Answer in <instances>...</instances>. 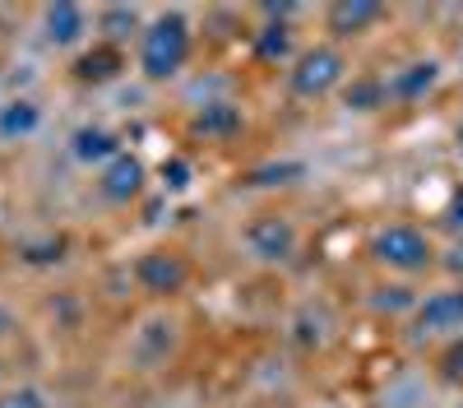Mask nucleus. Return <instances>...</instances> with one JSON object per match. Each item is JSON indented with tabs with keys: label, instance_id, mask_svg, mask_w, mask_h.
Listing matches in <instances>:
<instances>
[{
	"label": "nucleus",
	"instance_id": "21",
	"mask_svg": "<svg viewBox=\"0 0 463 408\" xmlns=\"http://www.w3.org/2000/svg\"><path fill=\"white\" fill-rule=\"evenodd\" d=\"M445 223H449L454 232H463V185H458V191L449 195V204H445Z\"/></svg>",
	"mask_w": 463,
	"mask_h": 408
},
{
	"label": "nucleus",
	"instance_id": "4",
	"mask_svg": "<svg viewBox=\"0 0 463 408\" xmlns=\"http://www.w3.org/2000/svg\"><path fill=\"white\" fill-rule=\"evenodd\" d=\"M246 246L264 260V265H283V260H292V255H297V228H292V218H283V213H260V218H250Z\"/></svg>",
	"mask_w": 463,
	"mask_h": 408
},
{
	"label": "nucleus",
	"instance_id": "2",
	"mask_svg": "<svg viewBox=\"0 0 463 408\" xmlns=\"http://www.w3.org/2000/svg\"><path fill=\"white\" fill-rule=\"evenodd\" d=\"M371 255L380 260L384 270H394V274H421V270H431L436 246H431V237L421 228H412V223H394V228L375 232Z\"/></svg>",
	"mask_w": 463,
	"mask_h": 408
},
{
	"label": "nucleus",
	"instance_id": "8",
	"mask_svg": "<svg viewBox=\"0 0 463 408\" xmlns=\"http://www.w3.org/2000/svg\"><path fill=\"white\" fill-rule=\"evenodd\" d=\"M380 19H384V5H375V0H338V5H329V14H325L334 37H362Z\"/></svg>",
	"mask_w": 463,
	"mask_h": 408
},
{
	"label": "nucleus",
	"instance_id": "12",
	"mask_svg": "<svg viewBox=\"0 0 463 408\" xmlns=\"http://www.w3.org/2000/svg\"><path fill=\"white\" fill-rule=\"evenodd\" d=\"M237 130H241V111L232 102H204V111L195 117V135H204V139H227Z\"/></svg>",
	"mask_w": 463,
	"mask_h": 408
},
{
	"label": "nucleus",
	"instance_id": "22",
	"mask_svg": "<svg viewBox=\"0 0 463 408\" xmlns=\"http://www.w3.org/2000/svg\"><path fill=\"white\" fill-rule=\"evenodd\" d=\"M445 270H449V274H463V242H454V246L445 251Z\"/></svg>",
	"mask_w": 463,
	"mask_h": 408
},
{
	"label": "nucleus",
	"instance_id": "23",
	"mask_svg": "<svg viewBox=\"0 0 463 408\" xmlns=\"http://www.w3.org/2000/svg\"><path fill=\"white\" fill-rule=\"evenodd\" d=\"M163 176H172L167 185H185V176H190V167H185V163H172V167H163Z\"/></svg>",
	"mask_w": 463,
	"mask_h": 408
},
{
	"label": "nucleus",
	"instance_id": "26",
	"mask_svg": "<svg viewBox=\"0 0 463 408\" xmlns=\"http://www.w3.org/2000/svg\"><path fill=\"white\" fill-rule=\"evenodd\" d=\"M458 408H463V403H458Z\"/></svg>",
	"mask_w": 463,
	"mask_h": 408
},
{
	"label": "nucleus",
	"instance_id": "1",
	"mask_svg": "<svg viewBox=\"0 0 463 408\" xmlns=\"http://www.w3.org/2000/svg\"><path fill=\"white\" fill-rule=\"evenodd\" d=\"M190 61V24L172 10V14H158L144 37H139V70H144V80L153 84H167L181 74V65Z\"/></svg>",
	"mask_w": 463,
	"mask_h": 408
},
{
	"label": "nucleus",
	"instance_id": "24",
	"mask_svg": "<svg viewBox=\"0 0 463 408\" xmlns=\"http://www.w3.org/2000/svg\"><path fill=\"white\" fill-rule=\"evenodd\" d=\"M5 329H10V316H5V311H0V334H5Z\"/></svg>",
	"mask_w": 463,
	"mask_h": 408
},
{
	"label": "nucleus",
	"instance_id": "5",
	"mask_svg": "<svg viewBox=\"0 0 463 408\" xmlns=\"http://www.w3.org/2000/svg\"><path fill=\"white\" fill-rule=\"evenodd\" d=\"M190 279V265L176 255V251H144L135 260V283L153 297H167V292H181Z\"/></svg>",
	"mask_w": 463,
	"mask_h": 408
},
{
	"label": "nucleus",
	"instance_id": "19",
	"mask_svg": "<svg viewBox=\"0 0 463 408\" xmlns=\"http://www.w3.org/2000/svg\"><path fill=\"white\" fill-rule=\"evenodd\" d=\"M0 408H43V394L37 390H10V394H0Z\"/></svg>",
	"mask_w": 463,
	"mask_h": 408
},
{
	"label": "nucleus",
	"instance_id": "3",
	"mask_svg": "<svg viewBox=\"0 0 463 408\" xmlns=\"http://www.w3.org/2000/svg\"><path fill=\"white\" fill-rule=\"evenodd\" d=\"M343 74H347V65H343L338 47H311V52H301L297 65L288 70V89L306 102H316V98H325L343 84Z\"/></svg>",
	"mask_w": 463,
	"mask_h": 408
},
{
	"label": "nucleus",
	"instance_id": "10",
	"mask_svg": "<svg viewBox=\"0 0 463 408\" xmlns=\"http://www.w3.org/2000/svg\"><path fill=\"white\" fill-rule=\"evenodd\" d=\"M43 28H47V43L52 47H74L89 33V14H84V5L61 0V5H47L43 10Z\"/></svg>",
	"mask_w": 463,
	"mask_h": 408
},
{
	"label": "nucleus",
	"instance_id": "18",
	"mask_svg": "<svg viewBox=\"0 0 463 408\" xmlns=\"http://www.w3.org/2000/svg\"><path fill=\"white\" fill-rule=\"evenodd\" d=\"M375 307H380V311H399V307H412V311H417V297H412L408 288H380V292H375Z\"/></svg>",
	"mask_w": 463,
	"mask_h": 408
},
{
	"label": "nucleus",
	"instance_id": "13",
	"mask_svg": "<svg viewBox=\"0 0 463 408\" xmlns=\"http://www.w3.org/2000/svg\"><path fill=\"white\" fill-rule=\"evenodd\" d=\"M37 130V107L28 98L0 107V139H14V135H33Z\"/></svg>",
	"mask_w": 463,
	"mask_h": 408
},
{
	"label": "nucleus",
	"instance_id": "11",
	"mask_svg": "<svg viewBox=\"0 0 463 408\" xmlns=\"http://www.w3.org/2000/svg\"><path fill=\"white\" fill-rule=\"evenodd\" d=\"M121 148H116V135L102 130V126H84V130H74V158L80 163H111Z\"/></svg>",
	"mask_w": 463,
	"mask_h": 408
},
{
	"label": "nucleus",
	"instance_id": "14",
	"mask_svg": "<svg viewBox=\"0 0 463 408\" xmlns=\"http://www.w3.org/2000/svg\"><path fill=\"white\" fill-rule=\"evenodd\" d=\"M288 47H292V33H288V24H269V28H260V43H255V52L264 56V61H283L288 56Z\"/></svg>",
	"mask_w": 463,
	"mask_h": 408
},
{
	"label": "nucleus",
	"instance_id": "7",
	"mask_svg": "<svg viewBox=\"0 0 463 408\" xmlns=\"http://www.w3.org/2000/svg\"><path fill=\"white\" fill-rule=\"evenodd\" d=\"M98 191L107 195V200H116V204H126V200H135L139 191H144V163L135 158V154H116L107 167H102V176H98Z\"/></svg>",
	"mask_w": 463,
	"mask_h": 408
},
{
	"label": "nucleus",
	"instance_id": "17",
	"mask_svg": "<svg viewBox=\"0 0 463 408\" xmlns=\"http://www.w3.org/2000/svg\"><path fill=\"white\" fill-rule=\"evenodd\" d=\"M102 28H107V37H126L135 28V10H126V5L102 10Z\"/></svg>",
	"mask_w": 463,
	"mask_h": 408
},
{
	"label": "nucleus",
	"instance_id": "15",
	"mask_svg": "<svg viewBox=\"0 0 463 408\" xmlns=\"http://www.w3.org/2000/svg\"><path fill=\"white\" fill-rule=\"evenodd\" d=\"M74 74H80V80H111V74H116V52L111 47L89 52L80 65H74Z\"/></svg>",
	"mask_w": 463,
	"mask_h": 408
},
{
	"label": "nucleus",
	"instance_id": "9",
	"mask_svg": "<svg viewBox=\"0 0 463 408\" xmlns=\"http://www.w3.org/2000/svg\"><path fill=\"white\" fill-rule=\"evenodd\" d=\"M436 84H440V61H412V65L394 70L390 80H384L390 98H399V102H417V98H427Z\"/></svg>",
	"mask_w": 463,
	"mask_h": 408
},
{
	"label": "nucleus",
	"instance_id": "6",
	"mask_svg": "<svg viewBox=\"0 0 463 408\" xmlns=\"http://www.w3.org/2000/svg\"><path fill=\"white\" fill-rule=\"evenodd\" d=\"M412 325L421 334H463V288H445V292L421 297L417 311H412Z\"/></svg>",
	"mask_w": 463,
	"mask_h": 408
},
{
	"label": "nucleus",
	"instance_id": "16",
	"mask_svg": "<svg viewBox=\"0 0 463 408\" xmlns=\"http://www.w3.org/2000/svg\"><path fill=\"white\" fill-rule=\"evenodd\" d=\"M384 98H390L384 80H357L353 89H347V107H357V111H371V107H380Z\"/></svg>",
	"mask_w": 463,
	"mask_h": 408
},
{
	"label": "nucleus",
	"instance_id": "25",
	"mask_svg": "<svg viewBox=\"0 0 463 408\" xmlns=\"http://www.w3.org/2000/svg\"><path fill=\"white\" fill-rule=\"evenodd\" d=\"M458 144H463V126H458Z\"/></svg>",
	"mask_w": 463,
	"mask_h": 408
},
{
	"label": "nucleus",
	"instance_id": "20",
	"mask_svg": "<svg viewBox=\"0 0 463 408\" xmlns=\"http://www.w3.org/2000/svg\"><path fill=\"white\" fill-rule=\"evenodd\" d=\"M440 366H445V376H449V381H463V339L445 348V357H440Z\"/></svg>",
	"mask_w": 463,
	"mask_h": 408
}]
</instances>
